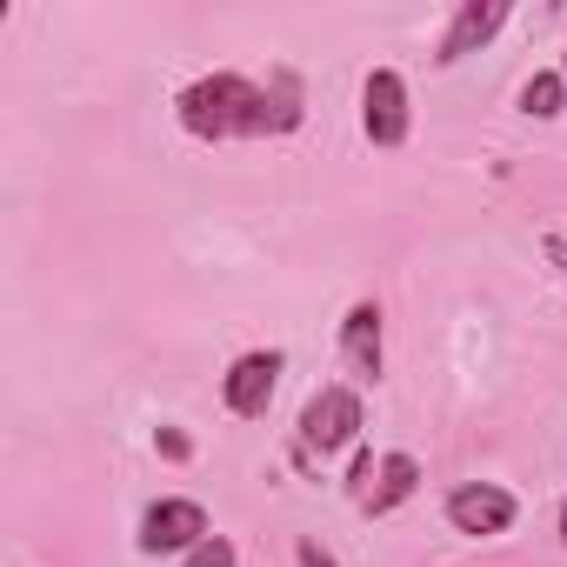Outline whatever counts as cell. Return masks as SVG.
<instances>
[{"label": "cell", "instance_id": "277c9868", "mask_svg": "<svg viewBox=\"0 0 567 567\" xmlns=\"http://www.w3.org/2000/svg\"><path fill=\"white\" fill-rule=\"evenodd\" d=\"M361 121H368V141L374 147H401L408 141V87L394 68H374L368 87H361Z\"/></svg>", "mask_w": 567, "mask_h": 567}, {"label": "cell", "instance_id": "6da1fadb", "mask_svg": "<svg viewBox=\"0 0 567 567\" xmlns=\"http://www.w3.org/2000/svg\"><path fill=\"white\" fill-rule=\"evenodd\" d=\"M181 127L200 141H234V134H288L301 127V101H267V87L240 74H207L181 94Z\"/></svg>", "mask_w": 567, "mask_h": 567}, {"label": "cell", "instance_id": "7c38bea8", "mask_svg": "<svg viewBox=\"0 0 567 567\" xmlns=\"http://www.w3.org/2000/svg\"><path fill=\"white\" fill-rule=\"evenodd\" d=\"M161 454H167V461H187V434H174V427H161Z\"/></svg>", "mask_w": 567, "mask_h": 567}, {"label": "cell", "instance_id": "ba28073f", "mask_svg": "<svg viewBox=\"0 0 567 567\" xmlns=\"http://www.w3.org/2000/svg\"><path fill=\"white\" fill-rule=\"evenodd\" d=\"M341 354H348V368H354L361 381L381 374V315H374V301H361V308L341 321Z\"/></svg>", "mask_w": 567, "mask_h": 567}, {"label": "cell", "instance_id": "9a60e30c", "mask_svg": "<svg viewBox=\"0 0 567 567\" xmlns=\"http://www.w3.org/2000/svg\"><path fill=\"white\" fill-rule=\"evenodd\" d=\"M560 540H567V501H560Z\"/></svg>", "mask_w": 567, "mask_h": 567}, {"label": "cell", "instance_id": "30bf717a", "mask_svg": "<svg viewBox=\"0 0 567 567\" xmlns=\"http://www.w3.org/2000/svg\"><path fill=\"white\" fill-rule=\"evenodd\" d=\"M560 101H567V74H534V81L520 87V107H527L534 121H554Z\"/></svg>", "mask_w": 567, "mask_h": 567}, {"label": "cell", "instance_id": "3957f363", "mask_svg": "<svg viewBox=\"0 0 567 567\" xmlns=\"http://www.w3.org/2000/svg\"><path fill=\"white\" fill-rule=\"evenodd\" d=\"M207 540V507L200 501H154L141 520V554H194Z\"/></svg>", "mask_w": 567, "mask_h": 567}, {"label": "cell", "instance_id": "5bb4252c", "mask_svg": "<svg viewBox=\"0 0 567 567\" xmlns=\"http://www.w3.org/2000/svg\"><path fill=\"white\" fill-rule=\"evenodd\" d=\"M547 260H554V267H560V274H567V240H560V234H554V240H547Z\"/></svg>", "mask_w": 567, "mask_h": 567}, {"label": "cell", "instance_id": "5b68a950", "mask_svg": "<svg viewBox=\"0 0 567 567\" xmlns=\"http://www.w3.org/2000/svg\"><path fill=\"white\" fill-rule=\"evenodd\" d=\"M514 494L507 487H487V481H474V487H454L447 494V520L461 527V534H507L514 527Z\"/></svg>", "mask_w": 567, "mask_h": 567}, {"label": "cell", "instance_id": "8992f818", "mask_svg": "<svg viewBox=\"0 0 567 567\" xmlns=\"http://www.w3.org/2000/svg\"><path fill=\"white\" fill-rule=\"evenodd\" d=\"M274 381H280V354H274V348H267V354H240V361H234V374H227V408H234L240 421L267 414Z\"/></svg>", "mask_w": 567, "mask_h": 567}, {"label": "cell", "instance_id": "52a82bcc", "mask_svg": "<svg viewBox=\"0 0 567 567\" xmlns=\"http://www.w3.org/2000/svg\"><path fill=\"white\" fill-rule=\"evenodd\" d=\"M501 21H507V0H467L454 14V28H447V41H441V61H461V54L487 48L501 34Z\"/></svg>", "mask_w": 567, "mask_h": 567}, {"label": "cell", "instance_id": "9c48e42d", "mask_svg": "<svg viewBox=\"0 0 567 567\" xmlns=\"http://www.w3.org/2000/svg\"><path fill=\"white\" fill-rule=\"evenodd\" d=\"M414 487H421V467H414L408 454H388V461H381V487L368 494V507H374V514H388V507H401Z\"/></svg>", "mask_w": 567, "mask_h": 567}, {"label": "cell", "instance_id": "8fae6325", "mask_svg": "<svg viewBox=\"0 0 567 567\" xmlns=\"http://www.w3.org/2000/svg\"><path fill=\"white\" fill-rule=\"evenodd\" d=\"M187 567H234V547H227L220 534H207V540L187 554Z\"/></svg>", "mask_w": 567, "mask_h": 567}, {"label": "cell", "instance_id": "7a4b0ae2", "mask_svg": "<svg viewBox=\"0 0 567 567\" xmlns=\"http://www.w3.org/2000/svg\"><path fill=\"white\" fill-rule=\"evenodd\" d=\"M354 434H361V394L354 388H321L301 414V441L315 454H341Z\"/></svg>", "mask_w": 567, "mask_h": 567}, {"label": "cell", "instance_id": "4fadbf2b", "mask_svg": "<svg viewBox=\"0 0 567 567\" xmlns=\"http://www.w3.org/2000/svg\"><path fill=\"white\" fill-rule=\"evenodd\" d=\"M301 567H334V554L321 540H301Z\"/></svg>", "mask_w": 567, "mask_h": 567}]
</instances>
